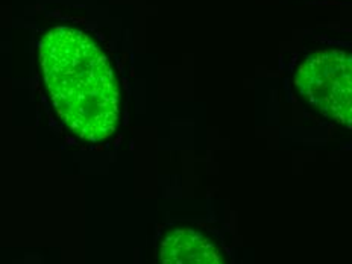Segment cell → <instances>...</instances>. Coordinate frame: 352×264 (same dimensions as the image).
Here are the masks:
<instances>
[{
  "label": "cell",
  "mask_w": 352,
  "mask_h": 264,
  "mask_svg": "<svg viewBox=\"0 0 352 264\" xmlns=\"http://www.w3.org/2000/svg\"><path fill=\"white\" fill-rule=\"evenodd\" d=\"M158 264H230L225 249L207 230L190 223L167 228L160 239Z\"/></svg>",
  "instance_id": "obj_3"
},
{
  "label": "cell",
  "mask_w": 352,
  "mask_h": 264,
  "mask_svg": "<svg viewBox=\"0 0 352 264\" xmlns=\"http://www.w3.org/2000/svg\"><path fill=\"white\" fill-rule=\"evenodd\" d=\"M40 65L50 100L73 134L102 142L120 117V90L109 58L93 36L54 28L40 43Z\"/></svg>",
  "instance_id": "obj_1"
},
{
  "label": "cell",
  "mask_w": 352,
  "mask_h": 264,
  "mask_svg": "<svg viewBox=\"0 0 352 264\" xmlns=\"http://www.w3.org/2000/svg\"><path fill=\"white\" fill-rule=\"evenodd\" d=\"M293 85L310 111L352 129V50L307 54L296 65Z\"/></svg>",
  "instance_id": "obj_2"
}]
</instances>
